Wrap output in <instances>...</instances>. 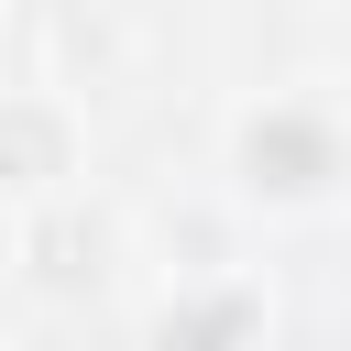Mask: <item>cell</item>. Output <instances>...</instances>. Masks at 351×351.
<instances>
[{"mask_svg":"<svg viewBox=\"0 0 351 351\" xmlns=\"http://www.w3.org/2000/svg\"><path fill=\"white\" fill-rule=\"evenodd\" d=\"M230 176H241L252 208H285V219L340 208V197H351V110L318 99V88L252 99V110L230 121Z\"/></svg>","mask_w":351,"mask_h":351,"instance_id":"cell-1","label":"cell"}]
</instances>
